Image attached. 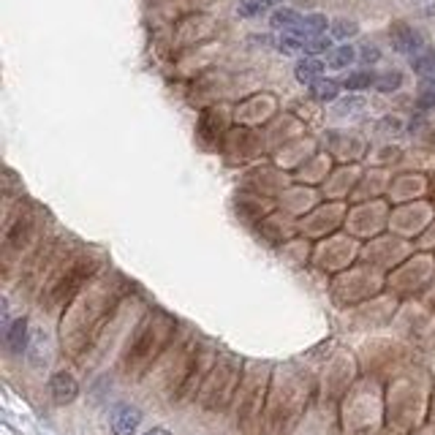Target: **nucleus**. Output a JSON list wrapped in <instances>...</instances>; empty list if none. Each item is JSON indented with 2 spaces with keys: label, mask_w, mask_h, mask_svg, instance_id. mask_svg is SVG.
Listing matches in <instances>:
<instances>
[{
  "label": "nucleus",
  "mask_w": 435,
  "mask_h": 435,
  "mask_svg": "<svg viewBox=\"0 0 435 435\" xmlns=\"http://www.w3.org/2000/svg\"><path fill=\"white\" fill-rule=\"evenodd\" d=\"M430 85H433V90H435V77H430Z\"/></svg>",
  "instance_id": "nucleus-19"
},
{
  "label": "nucleus",
  "mask_w": 435,
  "mask_h": 435,
  "mask_svg": "<svg viewBox=\"0 0 435 435\" xmlns=\"http://www.w3.org/2000/svg\"><path fill=\"white\" fill-rule=\"evenodd\" d=\"M400 85H403V74H400V71H389V74H384V77L376 82V87H378L381 93H392V90H397Z\"/></svg>",
  "instance_id": "nucleus-14"
},
{
  "label": "nucleus",
  "mask_w": 435,
  "mask_h": 435,
  "mask_svg": "<svg viewBox=\"0 0 435 435\" xmlns=\"http://www.w3.org/2000/svg\"><path fill=\"white\" fill-rule=\"evenodd\" d=\"M144 435H169V430H164V427H153V430H147Z\"/></svg>",
  "instance_id": "nucleus-18"
},
{
  "label": "nucleus",
  "mask_w": 435,
  "mask_h": 435,
  "mask_svg": "<svg viewBox=\"0 0 435 435\" xmlns=\"http://www.w3.org/2000/svg\"><path fill=\"white\" fill-rule=\"evenodd\" d=\"M419 106H435V93H425L419 98Z\"/></svg>",
  "instance_id": "nucleus-17"
},
{
  "label": "nucleus",
  "mask_w": 435,
  "mask_h": 435,
  "mask_svg": "<svg viewBox=\"0 0 435 435\" xmlns=\"http://www.w3.org/2000/svg\"><path fill=\"white\" fill-rule=\"evenodd\" d=\"M300 22H302V14H297L294 8H278L272 14V28H278L283 33H294L300 28Z\"/></svg>",
  "instance_id": "nucleus-5"
},
{
  "label": "nucleus",
  "mask_w": 435,
  "mask_h": 435,
  "mask_svg": "<svg viewBox=\"0 0 435 435\" xmlns=\"http://www.w3.org/2000/svg\"><path fill=\"white\" fill-rule=\"evenodd\" d=\"M324 30H327V19H324L321 14H307V17H302L300 28L294 30V36L313 39V36H324Z\"/></svg>",
  "instance_id": "nucleus-7"
},
{
  "label": "nucleus",
  "mask_w": 435,
  "mask_h": 435,
  "mask_svg": "<svg viewBox=\"0 0 435 435\" xmlns=\"http://www.w3.org/2000/svg\"><path fill=\"white\" fill-rule=\"evenodd\" d=\"M269 3L272 0H240L237 3V14L240 17H259L261 11L269 8Z\"/></svg>",
  "instance_id": "nucleus-12"
},
{
  "label": "nucleus",
  "mask_w": 435,
  "mask_h": 435,
  "mask_svg": "<svg viewBox=\"0 0 435 435\" xmlns=\"http://www.w3.org/2000/svg\"><path fill=\"white\" fill-rule=\"evenodd\" d=\"M343 85L346 90H365V87L376 85V77H373V71H354V74H348Z\"/></svg>",
  "instance_id": "nucleus-11"
},
{
  "label": "nucleus",
  "mask_w": 435,
  "mask_h": 435,
  "mask_svg": "<svg viewBox=\"0 0 435 435\" xmlns=\"http://www.w3.org/2000/svg\"><path fill=\"white\" fill-rule=\"evenodd\" d=\"M25 343H28V321L25 318H17L8 332H6V346L11 348V354H22L25 351Z\"/></svg>",
  "instance_id": "nucleus-4"
},
{
  "label": "nucleus",
  "mask_w": 435,
  "mask_h": 435,
  "mask_svg": "<svg viewBox=\"0 0 435 435\" xmlns=\"http://www.w3.org/2000/svg\"><path fill=\"white\" fill-rule=\"evenodd\" d=\"M49 392H52L55 403L66 405V403H74V397L79 394V387H77L74 376H68V373H55L52 381H49Z\"/></svg>",
  "instance_id": "nucleus-3"
},
{
  "label": "nucleus",
  "mask_w": 435,
  "mask_h": 435,
  "mask_svg": "<svg viewBox=\"0 0 435 435\" xmlns=\"http://www.w3.org/2000/svg\"><path fill=\"white\" fill-rule=\"evenodd\" d=\"M321 71H324V63L321 60H316V57H304L297 63V79L302 82V85H313L316 79H321Z\"/></svg>",
  "instance_id": "nucleus-6"
},
{
  "label": "nucleus",
  "mask_w": 435,
  "mask_h": 435,
  "mask_svg": "<svg viewBox=\"0 0 435 435\" xmlns=\"http://www.w3.org/2000/svg\"><path fill=\"white\" fill-rule=\"evenodd\" d=\"M389 39H392V46H394L400 55H419L422 46H425V39L419 36V30H414V28H408V25H403V22L392 25Z\"/></svg>",
  "instance_id": "nucleus-1"
},
{
  "label": "nucleus",
  "mask_w": 435,
  "mask_h": 435,
  "mask_svg": "<svg viewBox=\"0 0 435 435\" xmlns=\"http://www.w3.org/2000/svg\"><path fill=\"white\" fill-rule=\"evenodd\" d=\"M338 90H340V85L338 82H332V79H316L313 85H310V93H313V98L316 101H335L338 98Z\"/></svg>",
  "instance_id": "nucleus-9"
},
{
  "label": "nucleus",
  "mask_w": 435,
  "mask_h": 435,
  "mask_svg": "<svg viewBox=\"0 0 435 435\" xmlns=\"http://www.w3.org/2000/svg\"><path fill=\"white\" fill-rule=\"evenodd\" d=\"M332 33H335V39H348V36L356 33V25H354V22H346V19H338L335 28H332Z\"/></svg>",
  "instance_id": "nucleus-15"
},
{
  "label": "nucleus",
  "mask_w": 435,
  "mask_h": 435,
  "mask_svg": "<svg viewBox=\"0 0 435 435\" xmlns=\"http://www.w3.org/2000/svg\"><path fill=\"white\" fill-rule=\"evenodd\" d=\"M362 60H365V63H376V60H378V49H376V46H365Z\"/></svg>",
  "instance_id": "nucleus-16"
},
{
  "label": "nucleus",
  "mask_w": 435,
  "mask_h": 435,
  "mask_svg": "<svg viewBox=\"0 0 435 435\" xmlns=\"http://www.w3.org/2000/svg\"><path fill=\"white\" fill-rule=\"evenodd\" d=\"M332 49V41L327 36H313V39H304V55H321Z\"/></svg>",
  "instance_id": "nucleus-13"
},
{
  "label": "nucleus",
  "mask_w": 435,
  "mask_h": 435,
  "mask_svg": "<svg viewBox=\"0 0 435 435\" xmlns=\"http://www.w3.org/2000/svg\"><path fill=\"white\" fill-rule=\"evenodd\" d=\"M356 60V52L351 49V46H338V49H332V55H329V66L332 68H346Z\"/></svg>",
  "instance_id": "nucleus-10"
},
{
  "label": "nucleus",
  "mask_w": 435,
  "mask_h": 435,
  "mask_svg": "<svg viewBox=\"0 0 435 435\" xmlns=\"http://www.w3.org/2000/svg\"><path fill=\"white\" fill-rule=\"evenodd\" d=\"M411 68L416 74H425V77H435V49H422L419 55L411 57Z\"/></svg>",
  "instance_id": "nucleus-8"
},
{
  "label": "nucleus",
  "mask_w": 435,
  "mask_h": 435,
  "mask_svg": "<svg viewBox=\"0 0 435 435\" xmlns=\"http://www.w3.org/2000/svg\"><path fill=\"white\" fill-rule=\"evenodd\" d=\"M109 425H112V433L115 435H133L136 427L142 425V411H139L136 405L123 403V405H117V408L112 411Z\"/></svg>",
  "instance_id": "nucleus-2"
}]
</instances>
